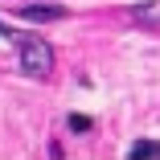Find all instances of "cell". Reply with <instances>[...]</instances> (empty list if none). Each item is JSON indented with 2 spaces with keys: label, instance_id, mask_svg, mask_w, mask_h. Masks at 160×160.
Masks as SVG:
<instances>
[{
  "label": "cell",
  "instance_id": "1",
  "mask_svg": "<svg viewBox=\"0 0 160 160\" xmlns=\"http://www.w3.org/2000/svg\"><path fill=\"white\" fill-rule=\"evenodd\" d=\"M0 33H4L8 41H17V49H21V70H25V74H49V70H53V49H49L45 37L17 33V29H8V25H0Z\"/></svg>",
  "mask_w": 160,
  "mask_h": 160
},
{
  "label": "cell",
  "instance_id": "2",
  "mask_svg": "<svg viewBox=\"0 0 160 160\" xmlns=\"http://www.w3.org/2000/svg\"><path fill=\"white\" fill-rule=\"evenodd\" d=\"M21 17L25 21H62L66 8H58V4H29V8H21Z\"/></svg>",
  "mask_w": 160,
  "mask_h": 160
},
{
  "label": "cell",
  "instance_id": "3",
  "mask_svg": "<svg viewBox=\"0 0 160 160\" xmlns=\"http://www.w3.org/2000/svg\"><path fill=\"white\" fill-rule=\"evenodd\" d=\"M160 156V140H136L127 148V160H156Z\"/></svg>",
  "mask_w": 160,
  "mask_h": 160
},
{
  "label": "cell",
  "instance_id": "4",
  "mask_svg": "<svg viewBox=\"0 0 160 160\" xmlns=\"http://www.w3.org/2000/svg\"><path fill=\"white\" fill-rule=\"evenodd\" d=\"M70 132H90V119L86 115H70Z\"/></svg>",
  "mask_w": 160,
  "mask_h": 160
}]
</instances>
